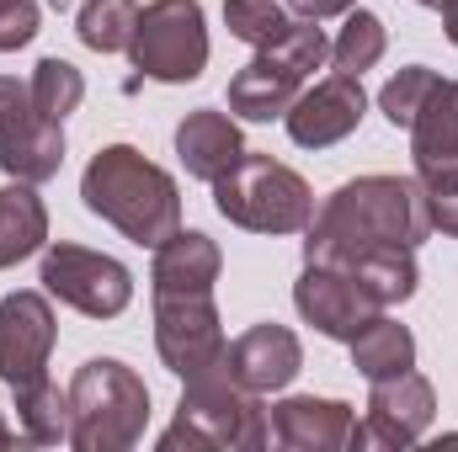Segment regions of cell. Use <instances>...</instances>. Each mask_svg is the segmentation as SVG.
Wrapping results in <instances>:
<instances>
[{
  "mask_svg": "<svg viewBox=\"0 0 458 452\" xmlns=\"http://www.w3.org/2000/svg\"><path fill=\"white\" fill-rule=\"evenodd\" d=\"M411 160H416V181H454L458 176V80H443L421 96V107L411 117Z\"/></svg>",
  "mask_w": 458,
  "mask_h": 452,
  "instance_id": "cell-16",
  "label": "cell"
},
{
  "mask_svg": "<svg viewBox=\"0 0 458 452\" xmlns=\"http://www.w3.org/2000/svg\"><path fill=\"white\" fill-rule=\"evenodd\" d=\"M384 21L373 16V11H362V5H352L342 21V32H336V43H331V64L342 70V75H362V70H373L378 59H384Z\"/></svg>",
  "mask_w": 458,
  "mask_h": 452,
  "instance_id": "cell-25",
  "label": "cell"
},
{
  "mask_svg": "<svg viewBox=\"0 0 458 452\" xmlns=\"http://www.w3.org/2000/svg\"><path fill=\"white\" fill-rule=\"evenodd\" d=\"M43 239H48V213H43V197L32 192V181L0 187V272L38 255Z\"/></svg>",
  "mask_w": 458,
  "mask_h": 452,
  "instance_id": "cell-20",
  "label": "cell"
},
{
  "mask_svg": "<svg viewBox=\"0 0 458 452\" xmlns=\"http://www.w3.org/2000/svg\"><path fill=\"white\" fill-rule=\"evenodd\" d=\"M133 27H139V5L133 0H86L81 16H75L81 43L97 48V54H128Z\"/></svg>",
  "mask_w": 458,
  "mask_h": 452,
  "instance_id": "cell-24",
  "label": "cell"
},
{
  "mask_svg": "<svg viewBox=\"0 0 458 452\" xmlns=\"http://www.w3.org/2000/svg\"><path fill=\"white\" fill-rule=\"evenodd\" d=\"M16 415H21V442H32V448L70 442V394H59L48 378L38 389L16 394Z\"/></svg>",
  "mask_w": 458,
  "mask_h": 452,
  "instance_id": "cell-23",
  "label": "cell"
},
{
  "mask_svg": "<svg viewBox=\"0 0 458 452\" xmlns=\"http://www.w3.org/2000/svg\"><path fill=\"white\" fill-rule=\"evenodd\" d=\"M362 113H368L362 75H342L336 70V75H326V80L299 91V102L288 107V133L304 149H331V144H342L346 133H357Z\"/></svg>",
  "mask_w": 458,
  "mask_h": 452,
  "instance_id": "cell-13",
  "label": "cell"
},
{
  "mask_svg": "<svg viewBox=\"0 0 458 452\" xmlns=\"http://www.w3.org/2000/svg\"><path fill=\"white\" fill-rule=\"evenodd\" d=\"M346 346H352V367H357L368 383L416 367V336H411L400 320H389V314H373Z\"/></svg>",
  "mask_w": 458,
  "mask_h": 452,
  "instance_id": "cell-21",
  "label": "cell"
},
{
  "mask_svg": "<svg viewBox=\"0 0 458 452\" xmlns=\"http://www.w3.org/2000/svg\"><path fill=\"white\" fill-rule=\"evenodd\" d=\"M437 11H443V32H448V43L458 48V0H443Z\"/></svg>",
  "mask_w": 458,
  "mask_h": 452,
  "instance_id": "cell-32",
  "label": "cell"
},
{
  "mask_svg": "<svg viewBox=\"0 0 458 452\" xmlns=\"http://www.w3.org/2000/svg\"><path fill=\"white\" fill-rule=\"evenodd\" d=\"M149 389L117 356H91L70 383V448L81 452H128L144 437Z\"/></svg>",
  "mask_w": 458,
  "mask_h": 452,
  "instance_id": "cell-3",
  "label": "cell"
},
{
  "mask_svg": "<svg viewBox=\"0 0 458 452\" xmlns=\"http://www.w3.org/2000/svg\"><path fill=\"white\" fill-rule=\"evenodd\" d=\"M214 208L234 229H250V234H299L315 219V192L283 160L245 149L214 181Z\"/></svg>",
  "mask_w": 458,
  "mask_h": 452,
  "instance_id": "cell-4",
  "label": "cell"
},
{
  "mask_svg": "<svg viewBox=\"0 0 458 452\" xmlns=\"http://www.w3.org/2000/svg\"><path fill=\"white\" fill-rule=\"evenodd\" d=\"M38 38V0H0V54H16Z\"/></svg>",
  "mask_w": 458,
  "mask_h": 452,
  "instance_id": "cell-29",
  "label": "cell"
},
{
  "mask_svg": "<svg viewBox=\"0 0 458 452\" xmlns=\"http://www.w3.org/2000/svg\"><path fill=\"white\" fill-rule=\"evenodd\" d=\"M64 165V122L38 113L32 91L0 75V171L16 181H48Z\"/></svg>",
  "mask_w": 458,
  "mask_h": 452,
  "instance_id": "cell-10",
  "label": "cell"
},
{
  "mask_svg": "<svg viewBox=\"0 0 458 452\" xmlns=\"http://www.w3.org/2000/svg\"><path fill=\"white\" fill-rule=\"evenodd\" d=\"M331 59V38L320 21H293V32L272 48H256V59L229 80V113L245 122H272L288 117L310 75Z\"/></svg>",
  "mask_w": 458,
  "mask_h": 452,
  "instance_id": "cell-6",
  "label": "cell"
},
{
  "mask_svg": "<svg viewBox=\"0 0 458 452\" xmlns=\"http://www.w3.org/2000/svg\"><path fill=\"white\" fill-rule=\"evenodd\" d=\"M432 415H437V394L416 367H405L394 378H373L362 448H416L427 437Z\"/></svg>",
  "mask_w": 458,
  "mask_h": 452,
  "instance_id": "cell-12",
  "label": "cell"
},
{
  "mask_svg": "<svg viewBox=\"0 0 458 452\" xmlns=\"http://www.w3.org/2000/svg\"><path fill=\"white\" fill-rule=\"evenodd\" d=\"M416 5H443V0H416Z\"/></svg>",
  "mask_w": 458,
  "mask_h": 452,
  "instance_id": "cell-34",
  "label": "cell"
},
{
  "mask_svg": "<svg viewBox=\"0 0 458 452\" xmlns=\"http://www.w3.org/2000/svg\"><path fill=\"white\" fill-rule=\"evenodd\" d=\"M219 266H225V255H219V245H214L208 234L176 229V234L155 250V272H149L155 298H171V293H214Z\"/></svg>",
  "mask_w": 458,
  "mask_h": 452,
  "instance_id": "cell-19",
  "label": "cell"
},
{
  "mask_svg": "<svg viewBox=\"0 0 458 452\" xmlns=\"http://www.w3.org/2000/svg\"><path fill=\"white\" fill-rule=\"evenodd\" d=\"M427 208H432V229H443V234L458 239V176L427 187Z\"/></svg>",
  "mask_w": 458,
  "mask_h": 452,
  "instance_id": "cell-30",
  "label": "cell"
},
{
  "mask_svg": "<svg viewBox=\"0 0 458 452\" xmlns=\"http://www.w3.org/2000/svg\"><path fill=\"white\" fill-rule=\"evenodd\" d=\"M32 102H38V113L54 117V122H64V117L81 107V96H86V80H81V70L70 64V59H38V70H32Z\"/></svg>",
  "mask_w": 458,
  "mask_h": 452,
  "instance_id": "cell-27",
  "label": "cell"
},
{
  "mask_svg": "<svg viewBox=\"0 0 458 452\" xmlns=\"http://www.w3.org/2000/svg\"><path fill=\"white\" fill-rule=\"evenodd\" d=\"M272 421V442L299 452H346L362 448V426L342 399H283L267 410Z\"/></svg>",
  "mask_w": 458,
  "mask_h": 452,
  "instance_id": "cell-17",
  "label": "cell"
},
{
  "mask_svg": "<svg viewBox=\"0 0 458 452\" xmlns=\"http://www.w3.org/2000/svg\"><path fill=\"white\" fill-rule=\"evenodd\" d=\"M81 197L97 219L133 239V245H149L160 250L176 229H182V197H176V181L144 160L133 144H107L102 155H91L86 176H81Z\"/></svg>",
  "mask_w": 458,
  "mask_h": 452,
  "instance_id": "cell-2",
  "label": "cell"
},
{
  "mask_svg": "<svg viewBox=\"0 0 458 452\" xmlns=\"http://www.w3.org/2000/svg\"><path fill=\"white\" fill-rule=\"evenodd\" d=\"M342 272L357 277V288L378 304V309H389V304H405L411 293H416V282H421V272H416V250H405V245H384V250H368V255H357V261H346Z\"/></svg>",
  "mask_w": 458,
  "mask_h": 452,
  "instance_id": "cell-22",
  "label": "cell"
},
{
  "mask_svg": "<svg viewBox=\"0 0 458 452\" xmlns=\"http://www.w3.org/2000/svg\"><path fill=\"white\" fill-rule=\"evenodd\" d=\"M11 442H16V431H11V426L0 421V448H11Z\"/></svg>",
  "mask_w": 458,
  "mask_h": 452,
  "instance_id": "cell-33",
  "label": "cell"
},
{
  "mask_svg": "<svg viewBox=\"0 0 458 452\" xmlns=\"http://www.w3.org/2000/svg\"><path fill=\"white\" fill-rule=\"evenodd\" d=\"M437 86V70H427V64H411V70H400L384 91H378V107H384V117L394 122V128H411V117H416V107H421V96Z\"/></svg>",
  "mask_w": 458,
  "mask_h": 452,
  "instance_id": "cell-28",
  "label": "cell"
},
{
  "mask_svg": "<svg viewBox=\"0 0 458 452\" xmlns=\"http://www.w3.org/2000/svg\"><path fill=\"white\" fill-rule=\"evenodd\" d=\"M54 336H59V325H54V309L43 293L21 288V293L0 298V378L11 394L38 389L48 378Z\"/></svg>",
  "mask_w": 458,
  "mask_h": 452,
  "instance_id": "cell-11",
  "label": "cell"
},
{
  "mask_svg": "<svg viewBox=\"0 0 458 452\" xmlns=\"http://www.w3.org/2000/svg\"><path fill=\"white\" fill-rule=\"evenodd\" d=\"M304 367V346L288 325H250L240 340H229L225 351V378L250 389V394H277L299 378Z\"/></svg>",
  "mask_w": 458,
  "mask_h": 452,
  "instance_id": "cell-15",
  "label": "cell"
},
{
  "mask_svg": "<svg viewBox=\"0 0 458 452\" xmlns=\"http://www.w3.org/2000/svg\"><path fill=\"white\" fill-rule=\"evenodd\" d=\"M272 442V421H267V405L261 394L229 383L225 372L214 378H192L182 405H176V421L171 431L160 437V448L176 452V448H240V452H256Z\"/></svg>",
  "mask_w": 458,
  "mask_h": 452,
  "instance_id": "cell-5",
  "label": "cell"
},
{
  "mask_svg": "<svg viewBox=\"0 0 458 452\" xmlns=\"http://www.w3.org/2000/svg\"><path fill=\"white\" fill-rule=\"evenodd\" d=\"M43 293L81 309L86 320H117L133 304V277L113 255L59 239L43 250Z\"/></svg>",
  "mask_w": 458,
  "mask_h": 452,
  "instance_id": "cell-8",
  "label": "cell"
},
{
  "mask_svg": "<svg viewBox=\"0 0 458 452\" xmlns=\"http://www.w3.org/2000/svg\"><path fill=\"white\" fill-rule=\"evenodd\" d=\"M155 346H160V362L176 378H187V383L225 372L229 340L219 331L214 293H171V298H155Z\"/></svg>",
  "mask_w": 458,
  "mask_h": 452,
  "instance_id": "cell-9",
  "label": "cell"
},
{
  "mask_svg": "<svg viewBox=\"0 0 458 452\" xmlns=\"http://www.w3.org/2000/svg\"><path fill=\"white\" fill-rule=\"evenodd\" d=\"M225 27L250 48H272L293 32V11L283 0H225Z\"/></svg>",
  "mask_w": 458,
  "mask_h": 452,
  "instance_id": "cell-26",
  "label": "cell"
},
{
  "mask_svg": "<svg viewBox=\"0 0 458 452\" xmlns=\"http://www.w3.org/2000/svg\"><path fill=\"white\" fill-rule=\"evenodd\" d=\"M357 0H288V11L293 16H304V21H331V16H346Z\"/></svg>",
  "mask_w": 458,
  "mask_h": 452,
  "instance_id": "cell-31",
  "label": "cell"
},
{
  "mask_svg": "<svg viewBox=\"0 0 458 452\" xmlns=\"http://www.w3.org/2000/svg\"><path fill=\"white\" fill-rule=\"evenodd\" d=\"M304 234V261L315 266H346L384 245L416 250L432 234L427 187L416 176H357L320 203Z\"/></svg>",
  "mask_w": 458,
  "mask_h": 452,
  "instance_id": "cell-1",
  "label": "cell"
},
{
  "mask_svg": "<svg viewBox=\"0 0 458 452\" xmlns=\"http://www.w3.org/2000/svg\"><path fill=\"white\" fill-rule=\"evenodd\" d=\"M293 304H299V314L320 331V336L331 340H352L373 314H384L362 288H357V277L342 272V266H304V277H299V288H293Z\"/></svg>",
  "mask_w": 458,
  "mask_h": 452,
  "instance_id": "cell-14",
  "label": "cell"
},
{
  "mask_svg": "<svg viewBox=\"0 0 458 452\" xmlns=\"http://www.w3.org/2000/svg\"><path fill=\"white\" fill-rule=\"evenodd\" d=\"M128 59H133L139 75L165 80V86L198 80L203 64H208L203 5L198 0H155V5H144L139 27H133V43H128Z\"/></svg>",
  "mask_w": 458,
  "mask_h": 452,
  "instance_id": "cell-7",
  "label": "cell"
},
{
  "mask_svg": "<svg viewBox=\"0 0 458 452\" xmlns=\"http://www.w3.org/2000/svg\"><path fill=\"white\" fill-rule=\"evenodd\" d=\"M176 155H182L187 176H198V181L214 187L229 165L245 155V138H240V128H234L229 113H219V107H198V113L182 117V128H176Z\"/></svg>",
  "mask_w": 458,
  "mask_h": 452,
  "instance_id": "cell-18",
  "label": "cell"
}]
</instances>
